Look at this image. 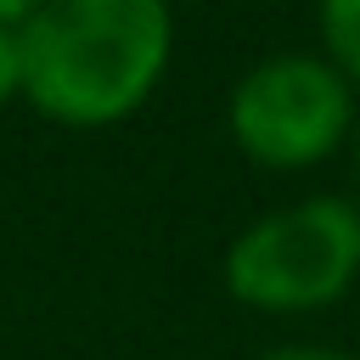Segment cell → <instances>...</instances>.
I'll use <instances>...</instances> for the list:
<instances>
[{
  "mask_svg": "<svg viewBox=\"0 0 360 360\" xmlns=\"http://www.w3.org/2000/svg\"><path fill=\"white\" fill-rule=\"evenodd\" d=\"M22 90L68 124H107L129 112L163 73V0H45L22 34Z\"/></svg>",
  "mask_w": 360,
  "mask_h": 360,
  "instance_id": "cell-1",
  "label": "cell"
},
{
  "mask_svg": "<svg viewBox=\"0 0 360 360\" xmlns=\"http://www.w3.org/2000/svg\"><path fill=\"white\" fill-rule=\"evenodd\" d=\"M360 270V214L338 197H315L281 208L236 236L225 259V281L236 298L264 309L326 304Z\"/></svg>",
  "mask_w": 360,
  "mask_h": 360,
  "instance_id": "cell-2",
  "label": "cell"
},
{
  "mask_svg": "<svg viewBox=\"0 0 360 360\" xmlns=\"http://www.w3.org/2000/svg\"><path fill=\"white\" fill-rule=\"evenodd\" d=\"M349 118V96L332 68L309 56H281L253 68L236 84L231 129L259 163H309L321 158Z\"/></svg>",
  "mask_w": 360,
  "mask_h": 360,
  "instance_id": "cell-3",
  "label": "cell"
},
{
  "mask_svg": "<svg viewBox=\"0 0 360 360\" xmlns=\"http://www.w3.org/2000/svg\"><path fill=\"white\" fill-rule=\"evenodd\" d=\"M321 34L332 56L360 79V0H321Z\"/></svg>",
  "mask_w": 360,
  "mask_h": 360,
  "instance_id": "cell-4",
  "label": "cell"
},
{
  "mask_svg": "<svg viewBox=\"0 0 360 360\" xmlns=\"http://www.w3.org/2000/svg\"><path fill=\"white\" fill-rule=\"evenodd\" d=\"M22 84V51H17V34L0 22V101Z\"/></svg>",
  "mask_w": 360,
  "mask_h": 360,
  "instance_id": "cell-5",
  "label": "cell"
},
{
  "mask_svg": "<svg viewBox=\"0 0 360 360\" xmlns=\"http://www.w3.org/2000/svg\"><path fill=\"white\" fill-rule=\"evenodd\" d=\"M264 360H343V354H332V349H276Z\"/></svg>",
  "mask_w": 360,
  "mask_h": 360,
  "instance_id": "cell-6",
  "label": "cell"
},
{
  "mask_svg": "<svg viewBox=\"0 0 360 360\" xmlns=\"http://www.w3.org/2000/svg\"><path fill=\"white\" fill-rule=\"evenodd\" d=\"M11 17H34V0H0V22Z\"/></svg>",
  "mask_w": 360,
  "mask_h": 360,
  "instance_id": "cell-7",
  "label": "cell"
}]
</instances>
